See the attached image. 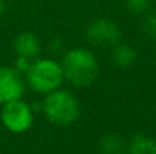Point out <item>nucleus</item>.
<instances>
[{"mask_svg": "<svg viewBox=\"0 0 156 154\" xmlns=\"http://www.w3.org/2000/svg\"><path fill=\"white\" fill-rule=\"evenodd\" d=\"M14 50L17 56L34 60L41 51V41L34 32H21L14 41Z\"/></svg>", "mask_w": 156, "mask_h": 154, "instance_id": "obj_7", "label": "nucleus"}, {"mask_svg": "<svg viewBox=\"0 0 156 154\" xmlns=\"http://www.w3.org/2000/svg\"><path fill=\"white\" fill-rule=\"evenodd\" d=\"M46 118L58 125H70L80 116V103L67 89H55L43 101Z\"/></svg>", "mask_w": 156, "mask_h": 154, "instance_id": "obj_2", "label": "nucleus"}, {"mask_svg": "<svg viewBox=\"0 0 156 154\" xmlns=\"http://www.w3.org/2000/svg\"><path fill=\"white\" fill-rule=\"evenodd\" d=\"M87 39L91 46H96L100 49L114 47L121 39V29L114 20L97 18L88 24Z\"/></svg>", "mask_w": 156, "mask_h": 154, "instance_id": "obj_5", "label": "nucleus"}, {"mask_svg": "<svg viewBox=\"0 0 156 154\" xmlns=\"http://www.w3.org/2000/svg\"><path fill=\"white\" fill-rule=\"evenodd\" d=\"M126 8L133 15H144L150 9V0H126Z\"/></svg>", "mask_w": 156, "mask_h": 154, "instance_id": "obj_11", "label": "nucleus"}, {"mask_svg": "<svg viewBox=\"0 0 156 154\" xmlns=\"http://www.w3.org/2000/svg\"><path fill=\"white\" fill-rule=\"evenodd\" d=\"M26 91V80L15 67L0 65V104L20 100Z\"/></svg>", "mask_w": 156, "mask_h": 154, "instance_id": "obj_6", "label": "nucleus"}, {"mask_svg": "<svg viewBox=\"0 0 156 154\" xmlns=\"http://www.w3.org/2000/svg\"><path fill=\"white\" fill-rule=\"evenodd\" d=\"M3 11H5V0H0V17L3 15Z\"/></svg>", "mask_w": 156, "mask_h": 154, "instance_id": "obj_14", "label": "nucleus"}, {"mask_svg": "<svg viewBox=\"0 0 156 154\" xmlns=\"http://www.w3.org/2000/svg\"><path fill=\"white\" fill-rule=\"evenodd\" d=\"M143 30L149 38L156 39V11L146 12L143 18Z\"/></svg>", "mask_w": 156, "mask_h": 154, "instance_id": "obj_12", "label": "nucleus"}, {"mask_svg": "<svg viewBox=\"0 0 156 154\" xmlns=\"http://www.w3.org/2000/svg\"><path fill=\"white\" fill-rule=\"evenodd\" d=\"M129 154H156V139L147 135H135L127 148Z\"/></svg>", "mask_w": 156, "mask_h": 154, "instance_id": "obj_9", "label": "nucleus"}, {"mask_svg": "<svg viewBox=\"0 0 156 154\" xmlns=\"http://www.w3.org/2000/svg\"><path fill=\"white\" fill-rule=\"evenodd\" d=\"M0 119L3 127L15 135L27 132L34 125V109L26 101L14 100L6 104H2Z\"/></svg>", "mask_w": 156, "mask_h": 154, "instance_id": "obj_4", "label": "nucleus"}, {"mask_svg": "<svg viewBox=\"0 0 156 154\" xmlns=\"http://www.w3.org/2000/svg\"><path fill=\"white\" fill-rule=\"evenodd\" d=\"M111 59H112L114 65L121 67V68H126V67H130V65L135 63V60H136V51L129 44L118 43V44H115L112 47Z\"/></svg>", "mask_w": 156, "mask_h": 154, "instance_id": "obj_8", "label": "nucleus"}, {"mask_svg": "<svg viewBox=\"0 0 156 154\" xmlns=\"http://www.w3.org/2000/svg\"><path fill=\"white\" fill-rule=\"evenodd\" d=\"M61 67L64 71V79L77 88L93 85L99 74V62L96 54L83 47H74L67 51Z\"/></svg>", "mask_w": 156, "mask_h": 154, "instance_id": "obj_1", "label": "nucleus"}, {"mask_svg": "<svg viewBox=\"0 0 156 154\" xmlns=\"http://www.w3.org/2000/svg\"><path fill=\"white\" fill-rule=\"evenodd\" d=\"M64 80L62 67L55 59H35L26 73V83L38 94L59 89Z\"/></svg>", "mask_w": 156, "mask_h": 154, "instance_id": "obj_3", "label": "nucleus"}, {"mask_svg": "<svg viewBox=\"0 0 156 154\" xmlns=\"http://www.w3.org/2000/svg\"><path fill=\"white\" fill-rule=\"evenodd\" d=\"M124 142L120 136L114 133H108L99 141V153L100 154H123Z\"/></svg>", "mask_w": 156, "mask_h": 154, "instance_id": "obj_10", "label": "nucleus"}, {"mask_svg": "<svg viewBox=\"0 0 156 154\" xmlns=\"http://www.w3.org/2000/svg\"><path fill=\"white\" fill-rule=\"evenodd\" d=\"M34 60L27 59V57H21V56H17V60H15V68L21 73V74H26L27 70L30 68Z\"/></svg>", "mask_w": 156, "mask_h": 154, "instance_id": "obj_13", "label": "nucleus"}]
</instances>
